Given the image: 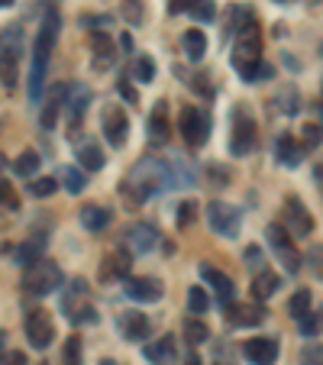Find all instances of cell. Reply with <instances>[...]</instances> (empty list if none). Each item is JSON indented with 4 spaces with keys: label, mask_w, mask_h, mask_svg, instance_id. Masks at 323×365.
Wrapping results in <instances>:
<instances>
[{
    "label": "cell",
    "mask_w": 323,
    "mask_h": 365,
    "mask_svg": "<svg viewBox=\"0 0 323 365\" xmlns=\"http://www.w3.org/2000/svg\"><path fill=\"white\" fill-rule=\"evenodd\" d=\"M39 152H33V149H26V152H20L16 155V162H14V171L20 178H33L36 171H39Z\"/></svg>",
    "instance_id": "4dcf8cb0"
},
{
    "label": "cell",
    "mask_w": 323,
    "mask_h": 365,
    "mask_svg": "<svg viewBox=\"0 0 323 365\" xmlns=\"http://www.w3.org/2000/svg\"><path fill=\"white\" fill-rule=\"evenodd\" d=\"M120 330H123V337H127L129 343H139V339H149L152 323L146 320V314H127L120 320Z\"/></svg>",
    "instance_id": "7402d4cb"
},
{
    "label": "cell",
    "mask_w": 323,
    "mask_h": 365,
    "mask_svg": "<svg viewBox=\"0 0 323 365\" xmlns=\"http://www.w3.org/2000/svg\"><path fill=\"white\" fill-rule=\"evenodd\" d=\"M62 310L68 314V320H75V323H94L97 320L91 301H88V285L85 281H71L68 295L62 297Z\"/></svg>",
    "instance_id": "ba28073f"
},
{
    "label": "cell",
    "mask_w": 323,
    "mask_h": 365,
    "mask_svg": "<svg viewBox=\"0 0 323 365\" xmlns=\"http://www.w3.org/2000/svg\"><path fill=\"white\" fill-rule=\"evenodd\" d=\"M255 142V120L246 113V107H236L233 117V136H230V149L233 155H246Z\"/></svg>",
    "instance_id": "7c38bea8"
},
{
    "label": "cell",
    "mask_w": 323,
    "mask_h": 365,
    "mask_svg": "<svg viewBox=\"0 0 323 365\" xmlns=\"http://www.w3.org/2000/svg\"><path fill=\"white\" fill-rule=\"evenodd\" d=\"M197 0H169V14H181V10H191Z\"/></svg>",
    "instance_id": "c3c4849f"
},
{
    "label": "cell",
    "mask_w": 323,
    "mask_h": 365,
    "mask_svg": "<svg viewBox=\"0 0 323 365\" xmlns=\"http://www.w3.org/2000/svg\"><path fill=\"white\" fill-rule=\"evenodd\" d=\"M297 323H301V333L307 339H317V333H320V314L317 310H307V314L297 317Z\"/></svg>",
    "instance_id": "836d02e7"
},
{
    "label": "cell",
    "mask_w": 323,
    "mask_h": 365,
    "mask_svg": "<svg viewBox=\"0 0 323 365\" xmlns=\"http://www.w3.org/2000/svg\"><path fill=\"white\" fill-rule=\"evenodd\" d=\"M301 362L304 365H320V346H310V349H304Z\"/></svg>",
    "instance_id": "7dc6e473"
},
{
    "label": "cell",
    "mask_w": 323,
    "mask_h": 365,
    "mask_svg": "<svg viewBox=\"0 0 323 365\" xmlns=\"http://www.w3.org/2000/svg\"><path fill=\"white\" fill-rule=\"evenodd\" d=\"M117 278H129V253L127 249H117L104 259L100 265V281H117Z\"/></svg>",
    "instance_id": "ffe728a7"
},
{
    "label": "cell",
    "mask_w": 323,
    "mask_h": 365,
    "mask_svg": "<svg viewBox=\"0 0 323 365\" xmlns=\"http://www.w3.org/2000/svg\"><path fill=\"white\" fill-rule=\"evenodd\" d=\"M149 139L159 142V146L169 139V120H165V104H159V107H155V113L149 117Z\"/></svg>",
    "instance_id": "f1b7e54d"
},
{
    "label": "cell",
    "mask_w": 323,
    "mask_h": 365,
    "mask_svg": "<svg viewBox=\"0 0 323 365\" xmlns=\"http://www.w3.org/2000/svg\"><path fill=\"white\" fill-rule=\"evenodd\" d=\"M78 162H81V169L97 171V169H104V152H100L97 142H85V146L78 149Z\"/></svg>",
    "instance_id": "f546056e"
},
{
    "label": "cell",
    "mask_w": 323,
    "mask_h": 365,
    "mask_svg": "<svg viewBox=\"0 0 323 365\" xmlns=\"http://www.w3.org/2000/svg\"><path fill=\"white\" fill-rule=\"evenodd\" d=\"M94 52H97V68H110L113 65V46H110V39H107V36H100V33H94Z\"/></svg>",
    "instance_id": "1f68e13d"
},
{
    "label": "cell",
    "mask_w": 323,
    "mask_h": 365,
    "mask_svg": "<svg viewBox=\"0 0 323 365\" xmlns=\"http://www.w3.org/2000/svg\"><path fill=\"white\" fill-rule=\"evenodd\" d=\"M4 339H7V333H4V330H0V349H4Z\"/></svg>",
    "instance_id": "11a10c76"
},
{
    "label": "cell",
    "mask_w": 323,
    "mask_h": 365,
    "mask_svg": "<svg viewBox=\"0 0 323 365\" xmlns=\"http://www.w3.org/2000/svg\"><path fill=\"white\" fill-rule=\"evenodd\" d=\"M159 246V230L152 223H136L127 230V253H152Z\"/></svg>",
    "instance_id": "2e32d148"
},
{
    "label": "cell",
    "mask_w": 323,
    "mask_h": 365,
    "mask_svg": "<svg viewBox=\"0 0 323 365\" xmlns=\"http://www.w3.org/2000/svg\"><path fill=\"white\" fill-rule=\"evenodd\" d=\"M65 94H68L65 107H68L71 127H78V123L85 120V113H88V104H91V88H88V85H75V88H68Z\"/></svg>",
    "instance_id": "d6986e66"
},
{
    "label": "cell",
    "mask_w": 323,
    "mask_h": 365,
    "mask_svg": "<svg viewBox=\"0 0 323 365\" xmlns=\"http://www.w3.org/2000/svg\"><path fill=\"white\" fill-rule=\"evenodd\" d=\"M65 365H81V337H68L65 339Z\"/></svg>",
    "instance_id": "74e56055"
},
{
    "label": "cell",
    "mask_w": 323,
    "mask_h": 365,
    "mask_svg": "<svg viewBox=\"0 0 323 365\" xmlns=\"http://www.w3.org/2000/svg\"><path fill=\"white\" fill-rule=\"evenodd\" d=\"M100 365H117V362H113V359H104V362H100Z\"/></svg>",
    "instance_id": "6f0895ef"
},
{
    "label": "cell",
    "mask_w": 323,
    "mask_h": 365,
    "mask_svg": "<svg viewBox=\"0 0 323 365\" xmlns=\"http://www.w3.org/2000/svg\"><path fill=\"white\" fill-rule=\"evenodd\" d=\"M278 285H281L278 275H275V272H265V268H262V272L253 278V297H255V301H268V297L278 291Z\"/></svg>",
    "instance_id": "484cf974"
},
{
    "label": "cell",
    "mask_w": 323,
    "mask_h": 365,
    "mask_svg": "<svg viewBox=\"0 0 323 365\" xmlns=\"http://www.w3.org/2000/svg\"><path fill=\"white\" fill-rule=\"evenodd\" d=\"M184 337H188L191 343H207L211 330H207V323H201V320H188L184 323Z\"/></svg>",
    "instance_id": "e575fe53"
},
{
    "label": "cell",
    "mask_w": 323,
    "mask_h": 365,
    "mask_svg": "<svg viewBox=\"0 0 323 365\" xmlns=\"http://www.w3.org/2000/svg\"><path fill=\"white\" fill-rule=\"evenodd\" d=\"M314 275H320V246H314Z\"/></svg>",
    "instance_id": "816d5d0a"
},
{
    "label": "cell",
    "mask_w": 323,
    "mask_h": 365,
    "mask_svg": "<svg viewBox=\"0 0 323 365\" xmlns=\"http://www.w3.org/2000/svg\"><path fill=\"white\" fill-rule=\"evenodd\" d=\"M152 75H155L152 58H149V55H139V58H136V78H139V81H152Z\"/></svg>",
    "instance_id": "b9f144b4"
},
{
    "label": "cell",
    "mask_w": 323,
    "mask_h": 365,
    "mask_svg": "<svg viewBox=\"0 0 323 365\" xmlns=\"http://www.w3.org/2000/svg\"><path fill=\"white\" fill-rule=\"evenodd\" d=\"M20 55H23V26L10 23L0 33V81L7 91H14L20 81Z\"/></svg>",
    "instance_id": "277c9868"
},
{
    "label": "cell",
    "mask_w": 323,
    "mask_h": 365,
    "mask_svg": "<svg viewBox=\"0 0 323 365\" xmlns=\"http://www.w3.org/2000/svg\"><path fill=\"white\" fill-rule=\"evenodd\" d=\"M307 310H310V291H307V288H301V291H297V295L288 301V314L297 320V317L307 314Z\"/></svg>",
    "instance_id": "d590c367"
},
{
    "label": "cell",
    "mask_w": 323,
    "mask_h": 365,
    "mask_svg": "<svg viewBox=\"0 0 323 365\" xmlns=\"http://www.w3.org/2000/svg\"><path fill=\"white\" fill-rule=\"evenodd\" d=\"M259 65H262V36H259V23L253 14L243 16V23L236 26V46H233V68L243 75V81L259 78Z\"/></svg>",
    "instance_id": "6da1fadb"
},
{
    "label": "cell",
    "mask_w": 323,
    "mask_h": 365,
    "mask_svg": "<svg viewBox=\"0 0 323 365\" xmlns=\"http://www.w3.org/2000/svg\"><path fill=\"white\" fill-rule=\"evenodd\" d=\"M0 365H26V356L23 352H7V356L0 359Z\"/></svg>",
    "instance_id": "681fc988"
},
{
    "label": "cell",
    "mask_w": 323,
    "mask_h": 365,
    "mask_svg": "<svg viewBox=\"0 0 323 365\" xmlns=\"http://www.w3.org/2000/svg\"><path fill=\"white\" fill-rule=\"evenodd\" d=\"M275 155H278L281 165L295 169V165H301V159H304V146L295 139V136H281L278 146H275Z\"/></svg>",
    "instance_id": "603a6c76"
},
{
    "label": "cell",
    "mask_w": 323,
    "mask_h": 365,
    "mask_svg": "<svg viewBox=\"0 0 323 365\" xmlns=\"http://www.w3.org/2000/svg\"><path fill=\"white\" fill-rule=\"evenodd\" d=\"M201 278L211 285L213 291H217V297H220V304H230L233 297H236V285H233V278L230 275H223L220 268H213V265H201Z\"/></svg>",
    "instance_id": "ac0fdd59"
},
{
    "label": "cell",
    "mask_w": 323,
    "mask_h": 365,
    "mask_svg": "<svg viewBox=\"0 0 323 365\" xmlns=\"http://www.w3.org/2000/svg\"><path fill=\"white\" fill-rule=\"evenodd\" d=\"M207 295H204V288H191L188 291V310L191 314H207Z\"/></svg>",
    "instance_id": "f35d334b"
},
{
    "label": "cell",
    "mask_w": 323,
    "mask_h": 365,
    "mask_svg": "<svg viewBox=\"0 0 323 365\" xmlns=\"http://www.w3.org/2000/svg\"><path fill=\"white\" fill-rule=\"evenodd\" d=\"M10 4H14V0H0V7H10Z\"/></svg>",
    "instance_id": "9f6ffc18"
},
{
    "label": "cell",
    "mask_w": 323,
    "mask_h": 365,
    "mask_svg": "<svg viewBox=\"0 0 323 365\" xmlns=\"http://www.w3.org/2000/svg\"><path fill=\"white\" fill-rule=\"evenodd\" d=\"M58 20L55 10L43 16V26H39V36H36V46H33V65H29V100H39L43 97V85H46V65H49L52 55V46L58 39Z\"/></svg>",
    "instance_id": "7a4b0ae2"
},
{
    "label": "cell",
    "mask_w": 323,
    "mask_h": 365,
    "mask_svg": "<svg viewBox=\"0 0 323 365\" xmlns=\"http://www.w3.org/2000/svg\"><path fill=\"white\" fill-rule=\"evenodd\" d=\"M26 339L33 349H49L52 339H55V323H52V314L43 307H36L26 314Z\"/></svg>",
    "instance_id": "52a82bcc"
},
{
    "label": "cell",
    "mask_w": 323,
    "mask_h": 365,
    "mask_svg": "<svg viewBox=\"0 0 323 365\" xmlns=\"http://www.w3.org/2000/svg\"><path fill=\"white\" fill-rule=\"evenodd\" d=\"M181 43H184V52H188L191 62H201V58L207 55V36L201 33V29H188Z\"/></svg>",
    "instance_id": "83f0119b"
},
{
    "label": "cell",
    "mask_w": 323,
    "mask_h": 365,
    "mask_svg": "<svg viewBox=\"0 0 323 365\" xmlns=\"http://www.w3.org/2000/svg\"><path fill=\"white\" fill-rule=\"evenodd\" d=\"M120 46H123V49H127V52H133V36H123V39H120Z\"/></svg>",
    "instance_id": "f907efd6"
},
{
    "label": "cell",
    "mask_w": 323,
    "mask_h": 365,
    "mask_svg": "<svg viewBox=\"0 0 323 365\" xmlns=\"http://www.w3.org/2000/svg\"><path fill=\"white\" fill-rule=\"evenodd\" d=\"M285 230H288V236H310V230H314V220L304 211L301 197L285 201Z\"/></svg>",
    "instance_id": "4fadbf2b"
},
{
    "label": "cell",
    "mask_w": 323,
    "mask_h": 365,
    "mask_svg": "<svg viewBox=\"0 0 323 365\" xmlns=\"http://www.w3.org/2000/svg\"><path fill=\"white\" fill-rule=\"evenodd\" d=\"M123 291L136 304H155L162 297V285L155 278H123Z\"/></svg>",
    "instance_id": "9a60e30c"
},
{
    "label": "cell",
    "mask_w": 323,
    "mask_h": 365,
    "mask_svg": "<svg viewBox=\"0 0 323 365\" xmlns=\"http://www.w3.org/2000/svg\"><path fill=\"white\" fill-rule=\"evenodd\" d=\"M304 142H307L310 149H317V146H320V127H317V123H314V127H310V123H307V127H304Z\"/></svg>",
    "instance_id": "ee69618b"
},
{
    "label": "cell",
    "mask_w": 323,
    "mask_h": 365,
    "mask_svg": "<svg viewBox=\"0 0 323 365\" xmlns=\"http://www.w3.org/2000/svg\"><path fill=\"white\" fill-rule=\"evenodd\" d=\"M43 249H46V236H43V233H36L33 239H26V243L16 249V262H20L23 268H29L33 262L43 259Z\"/></svg>",
    "instance_id": "cb8c5ba5"
},
{
    "label": "cell",
    "mask_w": 323,
    "mask_h": 365,
    "mask_svg": "<svg viewBox=\"0 0 323 365\" xmlns=\"http://www.w3.org/2000/svg\"><path fill=\"white\" fill-rule=\"evenodd\" d=\"M178 129H181V139L191 149H201L211 136V117H207L201 107H181V117H178Z\"/></svg>",
    "instance_id": "8992f818"
},
{
    "label": "cell",
    "mask_w": 323,
    "mask_h": 365,
    "mask_svg": "<svg viewBox=\"0 0 323 365\" xmlns=\"http://www.w3.org/2000/svg\"><path fill=\"white\" fill-rule=\"evenodd\" d=\"M188 365H201V359H197L194 352H191V356H188Z\"/></svg>",
    "instance_id": "db71d44e"
},
{
    "label": "cell",
    "mask_w": 323,
    "mask_h": 365,
    "mask_svg": "<svg viewBox=\"0 0 323 365\" xmlns=\"http://www.w3.org/2000/svg\"><path fill=\"white\" fill-rule=\"evenodd\" d=\"M265 236H268V246L275 249V255L285 262V272H297V268H301V253H297L295 239L288 236V230L278 226V223H272L265 230Z\"/></svg>",
    "instance_id": "9c48e42d"
},
{
    "label": "cell",
    "mask_w": 323,
    "mask_h": 365,
    "mask_svg": "<svg viewBox=\"0 0 323 365\" xmlns=\"http://www.w3.org/2000/svg\"><path fill=\"white\" fill-rule=\"evenodd\" d=\"M123 184H127L123 191H127V194L133 191V201L139 204L149 194H159V191L171 188V165L165 159H142L139 165L129 171V178Z\"/></svg>",
    "instance_id": "3957f363"
},
{
    "label": "cell",
    "mask_w": 323,
    "mask_h": 365,
    "mask_svg": "<svg viewBox=\"0 0 323 365\" xmlns=\"http://www.w3.org/2000/svg\"><path fill=\"white\" fill-rule=\"evenodd\" d=\"M4 197H7V181L0 178V201H4Z\"/></svg>",
    "instance_id": "f5cc1de1"
},
{
    "label": "cell",
    "mask_w": 323,
    "mask_h": 365,
    "mask_svg": "<svg viewBox=\"0 0 323 365\" xmlns=\"http://www.w3.org/2000/svg\"><path fill=\"white\" fill-rule=\"evenodd\" d=\"M188 14L194 16L197 23H211L213 16H217V7H213V0H197V4L188 10Z\"/></svg>",
    "instance_id": "8d00e7d4"
},
{
    "label": "cell",
    "mask_w": 323,
    "mask_h": 365,
    "mask_svg": "<svg viewBox=\"0 0 323 365\" xmlns=\"http://www.w3.org/2000/svg\"><path fill=\"white\" fill-rule=\"evenodd\" d=\"M197 217V204L194 201H184L181 207H178V226H191Z\"/></svg>",
    "instance_id": "7bdbcfd3"
},
{
    "label": "cell",
    "mask_w": 323,
    "mask_h": 365,
    "mask_svg": "<svg viewBox=\"0 0 323 365\" xmlns=\"http://www.w3.org/2000/svg\"><path fill=\"white\" fill-rule=\"evenodd\" d=\"M55 188H58L55 178H36V181L29 184V194H36V197H49V194H55Z\"/></svg>",
    "instance_id": "ab89813d"
},
{
    "label": "cell",
    "mask_w": 323,
    "mask_h": 365,
    "mask_svg": "<svg viewBox=\"0 0 323 365\" xmlns=\"http://www.w3.org/2000/svg\"><path fill=\"white\" fill-rule=\"evenodd\" d=\"M142 356H146L149 362H155V365H171V362H175V356H178L175 337H162L159 343L146 346V349H142Z\"/></svg>",
    "instance_id": "44dd1931"
},
{
    "label": "cell",
    "mask_w": 323,
    "mask_h": 365,
    "mask_svg": "<svg viewBox=\"0 0 323 365\" xmlns=\"http://www.w3.org/2000/svg\"><path fill=\"white\" fill-rule=\"evenodd\" d=\"M62 281H65V275L55 262L39 259L23 272V291H29V295H36V297H46V295L62 288Z\"/></svg>",
    "instance_id": "5b68a950"
},
{
    "label": "cell",
    "mask_w": 323,
    "mask_h": 365,
    "mask_svg": "<svg viewBox=\"0 0 323 365\" xmlns=\"http://www.w3.org/2000/svg\"><path fill=\"white\" fill-rule=\"evenodd\" d=\"M246 265L249 268H259V272H262V249L259 246H249L246 249Z\"/></svg>",
    "instance_id": "bcb514c9"
},
{
    "label": "cell",
    "mask_w": 323,
    "mask_h": 365,
    "mask_svg": "<svg viewBox=\"0 0 323 365\" xmlns=\"http://www.w3.org/2000/svg\"><path fill=\"white\" fill-rule=\"evenodd\" d=\"M278 4H285V0H278Z\"/></svg>",
    "instance_id": "680465c9"
},
{
    "label": "cell",
    "mask_w": 323,
    "mask_h": 365,
    "mask_svg": "<svg viewBox=\"0 0 323 365\" xmlns=\"http://www.w3.org/2000/svg\"><path fill=\"white\" fill-rule=\"evenodd\" d=\"M123 16H127L133 26L142 23V0H123Z\"/></svg>",
    "instance_id": "60d3db41"
},
{
    "label": "cell",
    "mask_w": 323,
    "mask_h": 365,
    "mask_svg": "<svg viewBox=\"0 0 323 365\" xmlns=\"http://www.w3.org/2000/svg\"><path fill=\"white\" fill-rule=\"evenodd\" d=\"M100 129H104V139L110 142L113 149H120L127 142V133H129V117L123 107L110 104L104 107V117H100Z\"/></svg>",
    "instance_id": "8fae6325"
},
{
    "label": "cell",
    "mask_w": 323,
    "mask_h": 365,
    "mask_svg": "<svg viewBox=\"0 0 323 365\" xmlns=\"http://www.w3.org/2000/svg\"><path fill=\"white\" fill-rule=\"evenodd\" d=\"M62 181H65V191H68V194H81V191L88 188V178L78 169H62Z\"/></svg>",
    "instance_id": "d6a6232c"
},
{
    "label": "cell",
    "mask_w": 323,
    "mask_h": 365,
    "mask_svg": "<svg viewBox=\"0 0 323 365\" xmlns=\"http://www.w3.org/2000/svg\"><path fill=\"white\" fill-rule=\"evenodd\" d=\"M207 223H211V230L217 236H236L239 226H243V217H239L236 207L213 201V204H207Z\"/></svg>",
    "instance_id": "30bf717a"
},
{
    "label": "cell",
    "mask_w": 323,
    "mask_h": 365,
    "mask_svg": "<svg viewBox=\"0 0 323 365\" xmlns=\"http://www.w3.org/2000/svg\"><path fill=\"white\" fill-rule=\"evenodd\" d=\"M120 94H123L129 104H139V94H136L133 85H129V78H123V81H120Z\"/></svg>",
    "instance_id": "f6af8a7d"
},
{
    "label": "cell",
    "mask_w": 323,
    "mask_h": 365,
    "mask_svg": "<svg viewBox=\"0 0 323 365\" xmlns=\"http://www.w3.org/2000/svg\"><path fill=\"white\" fill-rule=\"evenodd\" d=\"M110 211L107 207H97V204H88L85 211H81V223H85V230H91V233H100V230H107L110 226Z\"/></svg>",
    "instance_id": "d4e9b609"
},
{
    "label": "cell",
    "mask_w": 323,
    "mask_h": 365,
    "mask_svg": "<svg viewBox=\"0 0 323 365\" xmlns=\"http://www.w3.org/2000/svg\"><path fill=\"white\" fill-rule=\"evenodd\" d=\"M243 356H246L253 365H275L278 362V339L275 337L249 339V343L243 346Z\"/></svg>",
    "instance_id": "5bb4252c"
},
{
    "label": "cell",
    "mask_w": 323,
    "mask_h": 365,
    "mask_svg": "<svg viewBox=\"0 0 323 365\" xmlns=\"http://www.w3.org/2000/svg\"><path fill=\"white\" fill-rule=\"evenodd\" d=\"M65 91H68V85H55V91L49 94V100H46V110H43V127L52 129L58 120V110L65 107Z\"/></svg>",
    "instance_id": "4316f807"
},
{
    "label": "cell",
    "mask_w": 323,
    "mask_h": 365,
    "mask_svg": "<svg viewBox=\"0 0 323 365\" xmlns=\"http://www.w3.org/2000/svg\"><path fill=\"white\" fill-rule=\"evenodd\" d=\"M265 320V307L262 304H226V323L230 327H255Z\"/></svg>",
    "instance_id": "e0dca14e"
}]
</instances>
